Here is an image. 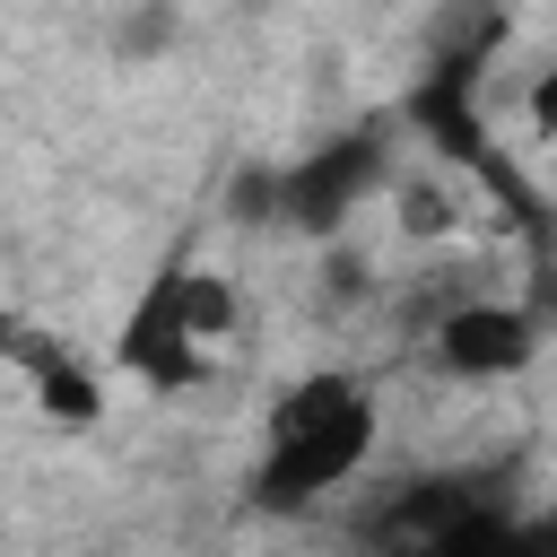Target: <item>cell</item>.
<instances>
[{"label": "cell", "instance_id": "obj_3", "mask_svg": "<svg viewBox=\"0 0 557 557\" xmlns=\"http://www.w3.org/2000/svg\"><path fill=\"white\" fill-rule=\"evenodd\" d=\"M113 357H122V374H139L148 392H183V383H200L209 348H200L191 322H183V261H165V270L139 287V305H131L122 331H113Z\"/></svg>", "mask_w": 557, "mask_h": 557}, {"label": "cell", "instance_id": "obj_6", "mask_svg": "<svg viewBox=\"0 0 557 557\" xmlns=\"http://www.w3.org/2000/svg\"><path fill=\"white\" fill-rule=\"evenodd\" d=\"M400 226H409V235H444V226H453V209H444V191H409V209H400Z\"/></svg>", "mask_w": 557, "mask_h": 557}, {"label": "cell", "instance_id": "obj_5", "mask_svg": "<svg viewBox=\"0 0 557 557\" xmlns=\"http://www.w3.org/2000/svg\"><path fill=\"white\" fill-rule=\"evenodd\" d=\"M183 322H191L200 348H218V339L235 331V287H226L218 270H191V261H183Z\"/></svg>", "mask_w": 557, "mask_h": 557}, {"label": "cell", "instance_id": "obj_2", "mask_svg": "<svg viewBox=\"0 0 557 557\" xmlns=\"http://www.w3.org/2000/svg\"><path fill=\"white\" fill-rule=\"evenodd\" d=\"M383 174V131H348L322 139L313 157H296L287 174H270V218H287L296 235H331Z\"/></svg>", "mask_w": 557, "mask_h": 557}, {"label": "cell", "instance_id": "obj_7", "mask_svg": "<svg viewBox=\"0 0 557 557\" xmlns=\"http://www.w3.org/2000/svg\"><path fill=\"white\" fill-rule=\"evenodd\" d=\"M9 339H17V313H0V366H9Z\"/></svg>", "mask_w": 557, "mask_h": 557}, {"label": "cell", "instance_id": "obj_1", "mask_svg": "<svg viewBox=\"0 0 557 557\" xmlns=\"http://www.w3.org/2000/svg\"><path fill=\"white\" fill-rule=\"evenodd\" d=\"M374 435H383V418H374L366 374H339V366L296 374L278 392V409H270V444H261L252 496L278 505V513H305V505H322L331 487H348L366 470Z\"/></svg>", "mask_w": 557, "mask_h": 557}, {"label": "cell", "instance_id": "obj_4", "mask_svg": "<svg viewBox=\"0 0 557 557\" xmlns=\"http://www.w3.org/2000/svg\"><path fill=\"white\" fill-rule=\"evenodd\" d=\"M540 357V313L531 305H505V296H470L435 322V366L461 374V383H505Z\"/></svg>", "mask_w": 557, "mask_h": 557}]
</instances>
